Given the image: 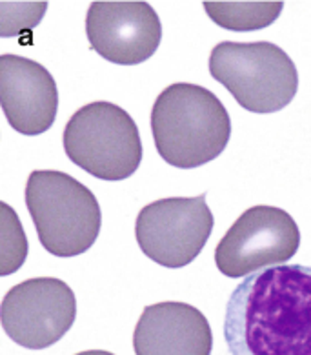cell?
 Instances as JSON below:
<instances>
[{
	"instance_id": "cell-1",
	"label": "cell",
	"mask_w": 311,
	"mask_h": 355,
	"mask_svg": "<svg viewBox=\"0 0 311 355\" xmlns=\"http://www.w3.org/2000/svg\"><path fill=\"white\" fill-rule=\"evenodd\" d=\"M224 339L231 355H311V266L248 275L226 304Z\"/></svg>"
},
{
	"instance_id": "cell-2",
	"label": "cell",
	"mask_w": 311,
	"mask_h": 355,
	"mask_svg": "<svg viewBox=\"0 0 311 355\" xmlns=\"http://www.w3.org/2000/svg\"><path fill=\"white\" fill-rule=\"evenodd\" d=\"M151 132L168 164L191 170L215 161L231 137L228 110L213 92L199 84H171L151 110Z\"/></svg>"
},
{
	"instance_id": "cell-3",
	"label": "cell",
	"mask_w": 311,
	"mask_h": 355,
	"mask_svg": "<svg viewBox=\"0 0 311 355\" xmlns=\"http://www.w3.org/2000/svg\"><path fill=\"white\" fill-rule=\"evenodd\" d=\"M26 206L44 250L57 257L88 252L100 234L103 211L97 197L62 171H31Z\"/></svg>"
},
{
	"instance_id": "cell-4",
	"label": "cell",
	"mask_w": 311,
	"mask_h": 355,
	"mask_svg": "<svg viewBox=\"0 0 311 355\" xmlns=\"http://www.w3.org/2000/svg\"><path fill=\"white\" fill-rule=\"evenodd\" d=\"M209 73L244 110L281 112L299 89V71L290 55L273 42H220L209 55Z\"/></svg>"
},
{
	"instance_id": "cell-5",
	"label": "cell",
	"mask_w": 311,
	"mask_h": 355,
	"mask_svg": "<svg viewBox=\"0 0 311 355\" xmlns=\"http://www.w3.org/2000/svg\"><path fill=\"white\" fill-rule=\"evenodd\" d=\"M62 142L69 161L103 180L127 179L142 161L135 121L112 103H91L77 110L64 128Z\"/></svg>"
},
{
	"instance_id": "cell-6",
	"label": "cell",
	"mask_w": 311,
	"mask_h": 355,
	"mask_svg": "<svg viewBox=\"0 0 311 355\" xmlns=\"http://www.w3.org/2000/svg\"><path fill=\"white\" fill-rule=\"evenodd\" d=\"M299 246L301 230L292 215L275 206H253L220 239L215 263L226 277H248L266 266H282Z\"/></svg>"
},
{
	"instance_id": "cell-7",
	"label": "cell",
	"mask_w": 311,
	"mask_h": 355,
	"mask_svg": "<svg viewBox=\"0 0 311 355\" xmlns=\"http://www.w3.org/2000/svg\"><path fill=\"white\" fill-rule=\"evenodd\" d=\"M213 215L199 197H171L144 206L135 223L142 253L166 268H184L204 250L213 232Z\"/></svg>"
},
{
	"instance_id": "cell-8",
	"label": "cell",
	"mask_w": 311,
	"mask_h": 355,
	"mask_svg": "<svg viewBox=\"0 0 311 355\" xmlns=\"http://www.w3.org/2000/svg\"><path fill=\"white\" fill-rule=\"evenodd\" d=\"M77 317L73 290L60 279H28L2 301V328L30 350H44L62 339Z\"/></svg>"
},
{
	"instance_id": "cell-9",
	"label": "cell",
	"mask_w": 311,
	"mask_h": 355,
	"mask_svg": "<svg viewBox=\"0 0 311 355\" xmlns=\"http://www.w3.org/2000/svg\"><path fill=\"white\" fill-rule=\"evenodd\" d=\"M91 49L122 66L148 60L161 46L162 24L148 2H93L86 17Z\"/></svg>"
},
{
	"instance_id": "cell-10",
	"label": "cell",
	"mask_w": 311,
	"mask_h": 355,
	"mask_svg": "<svg viewBox=\"0 0 311 355\" xmlns=\"http://www.w3.org/2000/svg\"><path fill=\"white\" fill-rule=\"evenodd\" d=\"M0 97L10 126L22 135H40L53 126L59 89L42 64L20 55L0 57Z\"/></svg>"
},
{
	"instance_id": "cell-11",
	"label": "cell",
	"mask_w": 311,
	"mask_h": 355,
	"mask_svg": "<svg viewBox=\"0 0 311 355\" xmlns=\"http://www.w3.org/2000/svg\"><path fill=\"white\" fill-rule=\"evenodd\" d=\"M208 319L188 302L166 301L144 308L133 334L136 355H211Z\"/></svg>"
},
{
	"instance_id": "cell-12",
	"label": "cell",
	"mask_w": 311,
	"mask_h": 355,
	"mask_svg": "<svg viewBox=\"0 0 311 355\" xmlns=\"http://www.w3.org/2000/svg\"><path fill=\"white\" fill-rule=\"evenodd\" d=\"M282 8V2H204L209 19L229 31L264 30L278 19Z\"/></svg>"
},
{
	"instance_id": "cell-13",
	"label": "cell",
	"mask_w": 311,
	"mask_h": 355,
	"mask_svg": "<svg viewBox=\"0 0 311 355\" xmlns=\"http://www.w3.org/2000/svg\"><path fill=\"white\" fill-rule=\"evenodd\" d=\"M2 275L17 272L28 255V239H26L22 224L10 206L2 202Z\"/></svg>"
},
{
	"instance_id": "cell-14",
	"label": "cell",
	"mask_w": 311,
	"mask_h": 355,
	"mask_svg": "<svg viewBox=\"0 0 311 355\" xmlns=\"http://www.w3.org/2000/svg\"><path fill=\"white\" fill-rule=\"evenodd\" d=\"M77 355H115L112 352H104V350H88V352H80Z\"/></svg>"
}]
</instances>
